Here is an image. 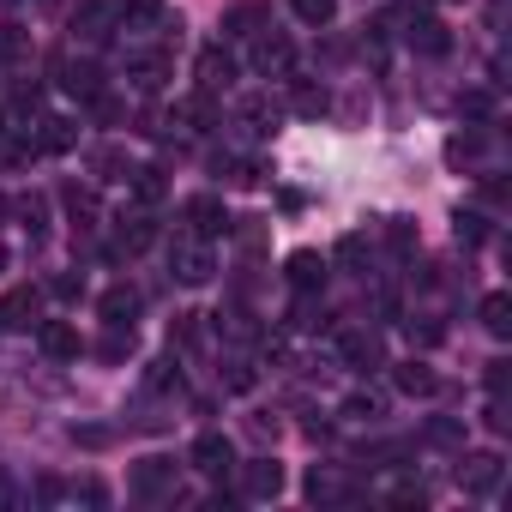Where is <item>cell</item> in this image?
Listing matches in <instances>:
<instances>
[{
    "label": "cell",
    "instance_id": "1",
    "mask_svg": "<svg viewBox=\"0 0 512 512\" xmlns=\"http://www.w3.org/2000/svg\"><path fill=\"white\" fill-rule=\"evenodd\" d=\"M211 272H217L211 241H199V235H175V247H169V278L187 284V290H199V284H211Z\"/></svg>",
    "mask_w": 512,
    "mask_h": 512
},
{
    "label": "cell",
    "instance_id": "2",
    "mask_svg": "<svg viewBox=\"0 0 512 512\" xmlns=\"http://www.w3.org/2000/svg\"><path fill=\"white\" fill-rule=\"evenodd\" d=\"M247 67L260 73V79H290V67H296V43L284 37V31H260L253 37V49H247Z\"/></svg>",
    "mask_w": 512,
    "mask_h": 512
},
{
    "label": "cell",
    "instance_id": "3",
    "mask_svg": "<svg viewBox=\"0 0 512 512\" xmlns=\"http://www.w3.org/2000/svg\"><path fill=\"white\" fill-rule=\"evenodd\" d=\"M500 482H506V458H500V452H470V458L458 464V488H464L470 500L500 494Z\"/></svg>",
    "mask_w": 512,
    "mask_h": 512
},
{
    "label": "cell",
    "instance_id": "4",
    "mask_svg": "<svg viewBox=\"0 0 512 512\" xmlns=\"http://www.w3.org/2000/svg\"><path fill=\"white\" fill-rule=\"evenodd\" d=\"M241 494H247V500H278V494H284V464L266 458V452L247 458V464H241Z\"/></svg>",
    "mask_w": 512,
    "mask_h": 512
},
{
    "label": "cell",
    "instance_id": "5",
    "mask_svg": "<svg viewBox=\"0 0 512 512\" xmlns=\"http://www.w3.org/2000/svg\"><path fill=\"white\" fill-rule=\"evenodd\" d=\"M151 241H157V211H151V205H139V211H127V217L115 223V247H109V253L121 260V253H145Z\"/></svg>",
    "mask_w": 512,
    "mask_h": 512
},
{
    "label": "cell",
    "instance_id": "6",
    "mask_svg": "<svg viewBox=\"0 0 512 512\" xmlns=\"http://www.w3.org/2000/svg\"><path fill=\"white\" fill-rule=\"evenodd\" d=\"M193 229L187 235H199V241H217V235H229L235 229V217L223 211V199H211V193H199V199H187V211H181Z\"/></svg>",
    "mask_w": 512,
    "mask_h": 512
},
{
    "label": "cell",
    "instance_id": "7",
    "mask_svg": "<svg viewBox=\"0 0 512 512\" xmlns=\"http://www.w3.org/2000/svg\"><path fill=\"white\" fill-rule=\"evenodd\" d=\"M187 464H193L199 476H223V470H235V446H229V434H217V428H205V434L193 440V452H187Z\"/></svg>",
    "mask_w": 512,
    "mask_h": 512
},
{
    "label": "cell",
    "instance_id": "8",
    "mask_svg": "<svg viewBox=\"0 0 512 512\" xmlns=\"http://www.w3.org/2000/svg\"><path fill=\"white\" fill-rule=\"evenodd\" d=\"M73 37H79V43H91V49H103V43L115 37V7H109V0H79V13H73Z\"/></svg>",
    "mask_w": 512,
    "mask_h": 512
},
{
    "label": "cell",
    "instance_id": "9",
    "mask_svg": "<svg viewBox=\"0 0 512 512\" xmlns=\"http://www.w3.org/2000/svg\"><path fill=\"white\" fill-rule=\"evenodd\" d=\"M37 314H43V290L37 284H19V290L0 296V326H7V332H31Z\"/></svg>",
    "mask_w": 512,
    "mask_h": 512
},
{
    "label": "cell",
    "instance_id": "10",
    "mask_svg": "<svg viewBox=\"0 0 512 512\" xmlns=\"http://www.w3.org/2000/svg\"><path fill=\"white\" fill-rule=\"evenodd\" d=\"M284 278H290L296 296H320V290H326V260H320L314 247H296L290 260H284Z\"/></svg>",
    "mask_w": 512,
    "mask_h": 512
},
{
    "label": "cell",
    "instance_id": "11",
    "mask_svg": "<svg viewBox=\"0 0 512 512\" xmlns=\"http://www.w3.org/2000/svg\"><path fill=\"white\" fill-rule=\"evenodd\" d=\"M37 344L49 362H79V350H85L79 326H67V320H37Z\"/></svg>",
    "mask_w": 512,
    "mask_h": 512
},
{
    "label": "cell",
    "instance_id": "12",
    "mask_svg": "<svg viewBox=\"0 0 512 512\" xmlns=\"http://www.w3.org/2000/svg\"><path fill=\"white\" fill-rule=\"evenodd\" d=\"M338 356H344V368H356V374L386 368V344H380V332H344V338H338Z\"/></svg>",
    "mask_w": 512,
    "mask_h": 512
},
{
    "label": "cell",
    "instance_id": "13",
    "mask_svg": "<svg viewBox=\"0 0 512 512\" xmlns=\"http://www.w3.org/2000/svg\"><path fill=\"white\" fill-rule=\"evenodd\" d=\"M163 79H169V55H163V49H139V55L127 61V85H133V91L151 97V91H163Z\"/></svg>",
    "mask_w": 512,
    "mask_h": 512
},
{
    "label": "cell",
    "instance_id": "14",
    "mask_svg": "<svg viewBox=\"0 0 512 512\" xmlns=\"http://www.w3.org/2000/svg\"><path fill=\"white\" fill-rule=\"evenodd\" d=\"M133 494H139V500H163V494H175V464H169V458H145V464L133 470Z\"/></svg>",
    "mask_w": 512,
    "mask_h": 512
},
{
    "label": "cell",
    "instance_id": "15",
    "mask_svg": "<svg viewBox=\"0 0 512 512\" xmlns=\"http://www.w3.org/2000/svg\"><path fill=\"white\" fill-rule=\"evenodd\" d=\"M73 145H79V121H67V115H43V121H37V151L61 157V151H73Z\"/></svg>",
    "mask_w": 512,
    "mask_h": 512
},
{
    "label": "cell",
    "instance_id": "16",
    "mask_svg": "<svg viewBox=\"0 0 512 512\" xmlns=\"http://www.w3.org/2000/svg\"><path fill=\"white\" fill-rule=\"evenodd\" d=\"M392 386H398L404 398H434V392H440V374H434L428 362H416V356H410V362H398Z\"/></svg>",
    "mask_w": 512,
    "mask_h": 512
},
{
    "label": "cell",
    "instance_id": "17",
    "mask_svg": "<svg viewBox=\"0 0 512 512\" xmlns=\"http://www.w3.org/2000/svg\"><path fill=\"white\" fill-rule=\"evenodd\" d=\"M266 25H272V13L260 7V0H241V7L223 13V37H260Z\"/></svg>",
    "mask_w": 512,
    "mask_h": 512
},
{
    "label": "cell",
    "instance_id": "18",
    "mask_svg": "<svg viewBox=\"0 0 512 512\" xmlns=\"http://www.w3.org/2000/svg\"><path fill=\"white\" fill-rule=\"evenodd\" d=\"M235 85V55H223V49H205L199 55V91H229Z\"/></svg>",
    "mask_w": 512,
    "mask_h": 512
},
{
    "label": "cell",
    "instance_id": "19",
    "mask_svg": "<svg viewBox=\"0 0 512 512\" xmlns=\"http://www.w3.org/2000/svg\"><path fill=\"white\" fill-rule=\"evenodd\" d=\"M97 314H103L109 326H133V314H139V290H133V284H109L103 302H97Z\"/></svg>",
    "mask_w": 512,
    "mask_h": 512
},
{
    "label": "cell",
    "instance_id": "20",
    "mask_svg": "<svg viewBox=\"0 0 512 512\" xmlns=\"http://www.w3.org/2000/svg\"><path fill=\"white\" fill-rule=\"evenodd\" d=\"M308 500H314V506H338V500H350V482H344L332 464H314V470H308Z\"/></svg>",
    "mask_w": 512,
    "mask_h": 512
},
{
    "label": "cell",
    "instance_id": "21",
    "mask_svg": "<svg viewBox=\"0 0 512 512\" xmlns=\"http://www.w3.org/2000/svg\"><path fill=\"white\" fill-rule=\"evenodd\" d=\"M235 115H241V127H247V133H260V139H266V133L278 127V103H272L266 91H253V97H241V109H235Z\"/></svg>",
    "mask_w": 512,
    "mask_h": 512
},
{
    "label": "cell",
    "instance_id": "22",
    "mask_svg": "<svg viewBox=\"0 0 512 512\" xmlns=\"http://www.w3.org/2000/svg\"><path fill=\"white\" fill-rule=\"evenodd\" d=\"M61 85L91 103V97L103 91V67H97V61H61Z\"/></svg>",
    "mask_w": 512,
    "mask_h": 512
},
{
    "label": "cell",
    "instance_id": "23",
    "mask_svg": "<svg viewBox=\"0 0 512 512\" xmlns=\"http://www.w3.org/2000/svg\"><path fill=\"white\" fill-rule=\"evenodd\" d=\"M115 7V19L127 25V31H151V25H163V0H109Z\"/></svg>",
    "mask_w": 512,
    "mask_h": 512
},
{
    "label": "cell",
    "instance_id": "24",
    "mask_svg": "<svg viewBox=\"0 0 512 512\" xmlns=\"http://www.w3.org/2000/svg\"><path fill=\"white\" fill-rule=\"evenodd\" d=\"M290 109L308 115V121H320V115L332 109V97H326V85H314V79H290Z\"/></svg>",
    "mask_w": 512,
    "mask_h": 512
},
{
    "label": "cell",
    "instance_id": "25",
    "mask_svg": "<svg viewBox=\"0 0 512 512\" xmlns=\"http://www.w3.org/2000/svg\"><path fill=\"white\" fill-rule=\"evenodd\" d=\"M386 404H392V398H386L380 386H356V392L344 398V416H350V422H380Z\"/></svg>",
    "mask_w": 512,
    "mask_h": 512
},
{
    "label": "cell",
    "instance_id": "26",
    "mask_svg": "<svg viewBox=\"0 0 512 512\" xmlns=\"http://www.w3.org/2000/svg\"><path fill=\"white\" fill-rule=\"evenodd\" d=\"M410 49H416V55H446V49H452V37H446V25H440V19H428V13H422V19L410 25Z\"/></svg>",
    "mask_w": 512,
    "mask_h": 512
},
{
    "label": "cell",
    "instance_id": "27",
    "mask_svg": "<svg viewBox=\"0 0 512 512\" xmlns=\"http://www.w3.org/2000/svg\"><path fill=\"white\" fill-rule=\"evenodd\" d=\"M127 187H133V199H139V205H157V199L169 193V181H163V169H157V163L127 169Z\"/></svg>",
    "mask_w": 512,
    "mask_h": 512
},
{
    "label": "cell",
    "instance_id": "28",
    "mask_svg": "<svg viewBox=\"0 0 512 512\" xmlns=\"http://www.w3.org/2000/svg\"><path fill=\"white\" fill-rule=\"evenodd\" d=\"M19 61H31V31L13 19V25H0V67H19Z\"/></svg>",
    "mask_w": 512,
    "mask_h": 512
},
{
    "label": "cell",
    "instance_id": "29",
    "mask_svg": "<svg viewBox=\"0 0 512 512\" xmlns=\"http://www.w3.org/2000/svg\"><path fill=\"white\" fill-rule=\"evenodd\" d=\"M61 205L73 211V223H79V229H91V223H97V187H79V181H73V187H61Z\"/></svg>",
    "mask_w": 512,
    "mask_h": 512
},
{
    "label": "cell",
    "instance_id": "30",
    "mask_svg": "<svg viewBox=\"0 0 512 512\" xmlns=\"http://www.w3.org/2000/svg\"><path fill=\"white\" fill-rule=\"evenodd\" d=\"M482 326H488L494 338L512 332V296H506V290H488V296H482Z\"/></svg>",
    "mask_w": 512,
    "mask_h": 512
},
{
    "label": "cell",
    "instance_id": "31",
    "mask_svg": "<svg viewBox=\"0 0 512 512\" xmlns=\"http://www.w3.org/2000/svg\"><path fill=\"white\" fill-rule=\"evenodd\" d=\"M452 235H458V247H482V241L494 235V223H488L482 211H458V217H452Z\"/></svg>",
    "mask_w": 512,
    "mask_h": 512
},
{
    "label": "cell",
    "instance_id": "32",
    "mask_svg": "<svg viewBox=\"0 0 512 512\" xmlns=\"http://www.w3.org/2000/svg\"><path fill=\"white\" fill-rule=\"evenodd\" d=\"M290 326H296V332H326V326H332V314H326V302H320V296H296Z\"/></svg>",
    "mask_w": 512,
    "mask_h": 512
},
{
    "label": "cell",
    "instance_id": "33",
    "mask_svg": "<svg viewBox=\"0 0 512 512\" xmlns=\"http://www.w3.org/2000/svg\"><path fill=\"white\" fill-rule=\"evenodd\" d=\"M482 145H488V139H482L476 127H470V133H452V139H446V163H452V169H464V163H476V157H482Z\"/></svg>",
    "mask_w": 512,
    "mask_h": 512
},
{
    "label": "cell",
    "instance_id": "34",
    "mask_svg": "<svg viewBox=\"0 0 512 512\" xmlns=\"http://www.w3.org/2000/svg\"><path fill=\"white\" fill-rule=\"evenodd\" d=\"M91 169H97V181H127V151H115V145H103L97 157H91Z\"/></svg>",
    "mask_w": 512,
    "mask_h": 512
},
{
    "label": "cell",
    "instance_id": "35",
    "mask_svg": "<svg viewBox=\"0 0 512 512\" xmlns=\"http://www.w3.org/2000/svg\"><path fill=\"white\" fill-rule=\"evenodd\" d=\"M133 350H139V344H133V326H109V338L97 344V356H103V362H127Z\"/></svg>",
    "mask_w": 512,
    "mask_h": 512
},
{
    "label": "cell",
    "instance_id": "36",
    "mask_svg": "<svg viewBox=\"0 0 512 512\" xmlns=\"http://www.w3.org/2000/svg\"><path fill=\"white\" fill-rule=\"evenodd\" d=\"M217 380H223L229 392H253V380H260V374H253V362H241V356H229V362L217 368Z\"/></svg>",
    "mask_w": 512,
    "mask_h": 512
},
{
    "label": "cell",
    "instance_id": "37",
    "mask_svg": "<svg viewBox=\"0 0 512 512\" xmlns=\"http://www.w3.org/2000/svg\"><path fill=\"white\" fill-rule=\"evenodd\" d=\"M145 386H151V392H181V368H175V356L151 362V368H145Z\"/></svg>",
    "mask_w": 512,
    "mask_h": 512
},
{
    "label": "cell",
    "instance_id": "38",
    "mask_svg": "<svg viewBox=\"0 0 512 512\" xmlns=\"http://www.w3.org/2000/svg\"><path fill=\"white\" fill-rule=\"evenodd\" d=\"M290 7H296V19H302V25H314V31H320V25H332L338 0H290Z\"/></svg>",
    "mask_w": 512,
    "mask_h": 512
},
{
    "label": "cell",
    "instance_id": "39",
    "mask_svg": "<svg viewBox=\"0 0 512 512\" xmlns=\"http://www.w3.org/2000/svg\"><path fill=\"white\" fill-rule=\"evenodd\" d=\"M386 247L392 253H410L416 247V223L410 217H386Z\"/></svg>",
    "mask_w": 512,
    "mask_h": 512
},
{
    "label": "cell",
    "instance_id": "40",
    "mask_svg": "<svg viewBox=\"0 0 512 512\" xmlns=\"http://www.w3.org/2000/svg\"><path fill=\"white\" fill-rule=\"evenodd\" d=\"M49 296H55V302H79V296H85V272H79V278H73V272H61V278L49 284Z\"/></svg>",
    "mask_w": 512,
    "mask_h": 512
},
{
    "label": "cell",
    "instance_id": "41",
    "mask_svg": "<svg viewBox=\"0 0 512 512\" xmlns=\"http://www.w3.org/2000/svg\"><path fill=\"white\" fill-rule=\"evenodd\" d=\"M199 320H205V314H175V326H169V344H199Z\"/></svg>",
    "mask_w": 512,
    "mask_h": 512
},
{
    "label": "cell",
    "instance_id": "42",
    "mask_svg": "<svg viewBox=\"0 0 512 512\" xmlns=\"http://www.w3.org/2000/svg\"><path fill=\"white\" fill-rule=\"evenodd\" d=\"M446 338V326L440 320H410V344H422V350H434Z\"/></svg>",
    "mask_w": 512,
    "mask_h": 512
},
{
    "label": "cell",
    "instance_id": "43",
    "mask_svg": "<svg viewBox=\"0 0 512 512\" xmlns=\"http://www.w3.org/2000/svg\"><path fill=\"white\" fill-rule=\"evenodd\" d=\"M482 386H488V398H506V386H512V362H488Z\"/></svg>",
    "mask_w": 512,
    "mask_h": 512
},
{
    "label": "cell",
    "instance_id": "44",
    "mask_svg": "<svg viewBox=\"0 0 512 512\" xmlns=\"http://www.w3.org/2000/svg\"><path fill=\"white\" fill-rule=\"evenodd\" d=\"M428 440H434V446H458V440H464V422L440 416V422H428Z\"/></svg>",
    "mask_w": 512,
    "mask_h": 512
},
{
    "label": "cell",
    "instance_id": "45",
    "mask_svg": "<svg viewBox=\"0 0 512 512\" xmlns=\"http://www.w3.org/2000/svg\"><path fill=\"white\" fill-rule=\"evenodd\" d=\"M13 211H19V217H25V223H31V235H37V229H43V193H25V199H19V205H13Z\"/></svg>",
    "mask_w": 512,
    "mask_h": 512
},
{
    "label": "cell",
    "instance_id": "46",
    "mask_svg": "<svg viewBox=\"0 0 512 512\" xmlns=\"http://www.w3.org/2000/svg\"><path fill=\"white\" fill-rule=\"evenodd\" d=\"M392 506H428V488L422 482H398L392 488Z\"/></svg>",
    "mask_w": 512,
    "mask_h": 512
},
{
    "label": "cell",
    "instance_id": "47",
    "mask_svg": "<svg viewBox=\"0 0 512 512\" xmlns=\"http://www.w3.org/2000/svg\"><path fill=\"white\" fill-rule=\"evenodd\" d=\"M338 260H344V266H362V260H368V241H362V235H344V241H338Z\"/></svg>",
    "mask_w": 512,
    "mask_h": 512
},
{
    "label": "cell",
    "instance_id": "48",
    "mask_svg": "<svg viewBox=\"0 0 512 512\" xmlns=\"http://www.w3.org/2000/svg\"><path fill=\"white\" fill-rule=\"evenodd\" d=\"M482 422H488L494 434H506V428H512V416H506V398H488V410H482Z\"/></svg>",
    "mask_w": 512,
    "mask_h": 512
},
{
    "label": "cell",
    "instance_id": "49",
    "mask_svg": "<svg viewBox=\"0 0 512 512\" xmlns=\"http://www.w3.org/2000/svg\"><path fill=\"white\" fill-rule=\"evenodd\" d=\"M73 500H85V506H109V488H103V482H73Z\"/></svg>",
    "mask_w": 512,
    "mask_h": 512
},
{
    "label": "cell",
    "instance_id": "50",
    "mask_svg": "<svg viewBox=\"0 0 512 512\" xmlns=\"http://www.w3.org/2000/svg\"><path fill=\"white\" fill-rule=\"evenodd\" d=\"M488 109H494L488 91H464V115H488Z\"/></svg>",
    "mask_w": 512,
    "mask_h": 512
},
{
    "label": "cell",
    "instance_id": "51",
    "mask_svg": "<svg viewBox=\"0 0 512 512\" xmlns=\"http://www.w3.org/2000/svg\"><path fill=\"white\" fill-rule=\"evenodd\" d=\"M73 440H79V446H109V428H91V422H85V428H73Z\"/></svg>",
    "mask_w": 512,
    "mask_h": 512
},
{
    "label": "cell",
    "instance_id": "52",
    "mask_svg": "<svg viewBox=\"0 0 512 512\" xmlns=\"http://www.w3.org/2000/svg\"><path fill=\"white\" fill-rule=\"evenodd\" d=\"M247 428H253V434H260V440H278V422H272V416H253Z\"/></svg>",
    "mask_w": 512,
    "mask_h": 512
},
{
    "label": "cell",
    "instance_id": "53",
    "mask_svg": "<svg viewBox=\"0 0 512 512\" xmlns=\"http://www.w3.org/2000/svg\"><path fill=\"white\" fill-rule=\"evenodd\" d=\"M13 506V476H7V464H0V512Z\"/></svg>",
    "mask_w": 512,
    "mask_h": 512
},
{
    "label": "cell",
    "instance_id": "54",
    "mask_svg": "<svg viewBox=\"0 0 512 512\" xmlns=\"http://www.w3.org/2000/svg\"><path fill=\"white\" fill-rule=\"evenodd\" d=\"M398 13H404V19H422V13H428V0H398Z\"/></svg>",
    "mask_w": 512,
    "mask_h": 512
},
{
    "label": "cell",
    "instance_id": "55",
    "mask_svg": "<svg viewBox=\"0 0 512 512\" xmlns=\"http://www.w3.org/2000/svg\"><path fill=\"white\" fill-rule=\"evenodd\" d=\"M7 211H13V205H7V199H0V217H7Z\"/></svg>",
    "mask_w": 512,
    "mask_h": 512
},
{
    "label": "cell",
    "instance_id": "56",
    "mask_svg": "<svg viewBox=\"0 0 512 512\" xmlns=\"http://www.w3.org/2000/svg\"><path fill=\"white\" fill-rule=\"evenodd\" d=\"M0 266H7V247H0Z\"/></svg>",
    "mask_w": 512,
    "mask_h": 512
},
{
    "label": "cell",
    "instance_id": "57",
    "mask_svg": "<svg viewBox=\"0 0 512 512\" xmlns=\"http://www.w3.org/2000/svg\"><path fill=\"white\" fill-rule=\"evenodd\" d=\"M0 133H7V115H0Z\"/></svg>",
    "mask_w": 512,
    "mask_h": 512
}]
</instances>
